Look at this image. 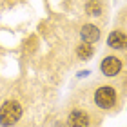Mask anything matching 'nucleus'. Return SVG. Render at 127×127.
<instances>
[{
    "instance_id": "nucleus-1",
    "label": "nucleus",
    "mask_w": 127,
    "mask_h": 127,
    "mask_svg": "<svg viewBox=\"0 0 127 127\" xmlns=\"http://www.w3.org/2000/svg\"><path fill=\"white\" fill-rule=\"evenodd\" d=\"M22 116V105L15 100H7L4 102V105L0 107V124L4 127L15 125Z\"/></svg>"
},
{
    "instance_id": "nucleus-2",
    "label": "nucleus",
    "mask_w": 127,
    "mask_h": 127,
    "mask_svg": "<svg viewBox=\"0 0 127 127\" xmlns=\"http://www.w3.org/2000/svg\"><path fill=\"white\" fill-rule=\"evenodd\" d=\"M95 103L102 109H113L116 105V91L109 85H103V87L96 89L95 93Z\"/></svg>"
},
{
    "instance_id": "nucleus-3",
    "label": "nucleus",
    "mask_w": 127,
    "mask_h": 127,
    "mask_svg": "<svg viewBox=\"0 0 127 127\" xmlns=\"http://www.w3.org/2000/svg\"><path fill=\"white\" fill-rule=\"evenodd\" d=\"M100 69L105 76H116V74L122 71V62H120L116 56H105L100 64Z\"/></svg>"
},
{
    "instance_id": "nucleus-4",
    "label": "nucleus",
    "mask_w": 127,
    "mask_h": 127,
    "mask_svg": "<svg viewBox=\"0 0 127 127\" xmlns=\"http://www.w3.org/2000/svg\"><path fill=\"white\" fill-rule=\"evenodd\" d=\"M67 127H89V114L82 109H73L67 118Z\"/></svg>"
},
{
    "instance_id": "nucleus-5",
    "label": "nucleus",
    "mask_w": 127,
    "mask_h": 127,
    "mask_svg": "<svg viewBox=\"0 0 127 127\" xmlns=\"http://www.w3.org/2000/svg\"><path fill=\"white\" fill-rule=\"evenodd\" d=\"M107 45L113 49H127V34L122 31H113L107 36Z\"/></svg>"
},
{
    "instance_id": "nucleus-6",
    "label": "nucleus",
    "mask_w": 127,
    "mask_h": 127,
    "mask_svg": "<svg viewBox=\"0 0 127 127\" xmlns=\"http://www.w3.org/2000/svg\"><path fill=\"white\" fill-rule=\"evenodd\" d=\"M80 36H82L84 42L95 44V42L100 40V29H98L96 26H93V24H85L82 27V31H80Z\"/></svg>"
},
{
    "instance_id": "nucleus-7",
    "label": "nucleus",
    "mask_w": 127,
    "mask_h": 127,
    "mask_svg": "<svg viewBox=\"0 0 127 127\" xmlns=\"http://www.w3.org/2000/svg\"><path fill=\"white\" fill-rule=\"evenodd\" d=\"M76 56L80 60H89L91 56H93V47H91V44H87V42L80 44L76 47Z\"/></svg>"
},
{
    "instance_id": "nucleus-8",
    "label": "nucleus",
    "mask_w": 127,
    "mask_h": 127,
    "mask_svg": "<svg viewBox=\"0 0 127 127\" xmlns=\"http://www.w3.org/2000/svg\"><path fill=\"white\" fill-rule=\"evenodd\" d=\"M85 11H87V15H91V16H100L102 15V4L98 2V0H87Z\"/></svg>"
}]
</instances>
